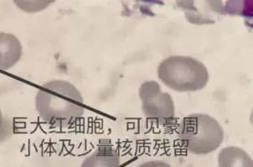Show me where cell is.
I'll list each match as a JSON object with an SVG mask.
<instances>
[{
    "label": "cell",
    "mask_w": 253,
    "mask_h": 167,
    "mask_svg": "<svg viewBox=\"0 0 253 167\" xmlns=\"http://www.w3.org/2000/svg\"><path fill=\"white\" fill-rule=\"evenodd\" d=\"M35 106L41 119L55 126L76 123L84 114L80 91L64 80H53L42 84L37 92Z\"/></svg>",
    "instance_id": "obj_1"
},
{
    "label": "cell",
    "mask_w": 253,
    "mask_h": 167,
    "mask_svg": "<svg viewBox=\"0 0 253 167\" xmlns=\"http://www.w3.org/2000/svg\"><path fill=\"white\" fill-rule=\"evenodd\" d=\"M158 77L169 88L177 92H196L209 83L206 65L189 56H170L158 66Z\"/></svg>",
    "instance_id": "obj_2"
},
{
    "label": "cell",
    "mask_w": 253,
    "mask_h": 167,
    "mask_svg": "<svg viewBox=\"0 0 253 167\" xmlns=\"http://www.w3.org/2000/svg\"><path fill=\"white\" fill-rule=\"evenodd\" d=\"M179 137L191 154H209L221 145L224 130L214 118L196 113L185 117L182 121Z\"/></svg>",
    "instance_id": "obj_3"
},
{
    "label": "cell",
    "mask_w": 253,
    "mask_h": 167,
    "mask_svg": "<svg viewBox=\"0 0 253 167\" xmlns=\"http://www.w3.org/2000/svg\"><path fill=\"white\" fill-rule=\"evenodd\" d=\"M139 95L147 118L160 123H166L174 118L175 109L171 95L163 92L157 82H144L139 87Z\"/></svg>",
    "instance_id": "obj_4"
},
{
    "label": "cell",
    "mask_w": 253,
    "mask_h": 167,
    "mask_svg": "<svg viewBox=\"0 0 253 167\" xmlns=\"http://www.w3.org/2000/svg\"><path fill=\"white\" fill-rule=\"evenodd\" d=\"M22 56V46L15 35L0 32V72L9 70Z\"/></svg>",
    "instance_id": "obj_5"
},
{
    "label": "cell",
    "mask_w": 253,
    "mask_h": 167,
    "mask_svg": "<svg viewBox=\"0 0 253 167\" xmlns=\"http://www.w3.org/2000/svg\"><path fill=\"white\" fill-rule=\"evenodd\" d=\"M81 167H121L119 153L109 145H102L87 156Z\"/></svg>",
    "instance_id": "obj_6"
},
{
    "label": "cell",
    "mask_w": 253,
    "mask_h": 167,
    "mask_svg": "<svg viewBox=\"0 0 253 167\" xmlns=\"http://www.w3.org/2000/svg\"><path fill=\"white\" fill-rule=\"evenodd\" d=\"M217 161L219 167H253L250 155L244 150L235 146L222 149Z\"/></svg>",
    "instance_id": "obj_7"
},
{
    "label": "cell",
    "mask_w": 253,
    "mask_h": 167,
    "mask_svg": "<svg viewBox=\"0 0 253 167\" xmlns=\"http://www.w3.org/2000/svg\"><path fill=\"white\" fill-rule=\"evenodd\" d=\"M171 167L169 164L163 162V161L155 160V161H149L143 163L141 165H139V167Z\"/></svg>",
    "instance_id": "obj_8"
},
{
    "label": "cell",
    "mask_w": 253,
    "mask_h": 167,
    "mask_svg": "<svg viewBox=\"0 0 253 167\" xmlns=\"http://www.w3.org/2000/svg\"><path fill=\"white\" fill-rule=\"evenodd\" d=\"M3 125H4V118H3V114H2V111L0 109V132L3 128Z\"/></svg>",
    "instance_id": "obj_9"
}]
</instances>
